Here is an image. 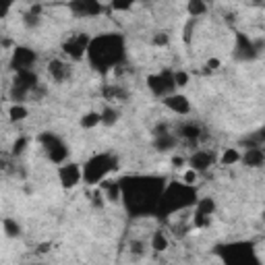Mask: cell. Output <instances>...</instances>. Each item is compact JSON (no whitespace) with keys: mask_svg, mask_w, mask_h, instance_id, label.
Wrapping results in <instances>:
<instances>
[{"mask_svg":"<svg viewBox=\"0 0 265 265\" xmlns=\"http://www.w3.org/2000/svg\"><path fill=\"white\" fill-rule=\"evenodd\" d=\"M187 11L193 19H199L207 13V3L205 0H189V5H187Z\"/></svg>","mask_w":265,"mask_h":265,"instance_id":"obj_24","label":"cell"},{"mask_svg":"<svg viewBox=\"0 0 265 265\" xmlns=\"http://www.w3.org/2000/svg\"><path fill=\"white\" fill-rule=\"evenodd\" d=\"M162 102H164V106H166L170 112L179 114V116H187V114L191 112V102H189V98L183 96V94H176V92H174V94L162 98Z\"/></svg>","mask_w":265,"mask_h":265,"instance_id":"obj_14","label":"cell"},{"mask_svg":"<svg viewBox=\"0 0 265 265\" xmlns=\"http://www.w3.org/2000/svg\"><path fill=\"white\" fill-rule=\"evenodd\" d=\"M27 145H29V139H27V137H19V139L13 143V155H21Z\"/></svg>","mask_w":265,"mask_h":265,"instance_id":"obj_32","label":"cell"},{"mask_svg":"<svg viewBox=\"0 0 265 265\" xmlns=\"http://www.w3.org/2000/svg\"><path fill=\"white\" fill-rule=\"evenodd\" d=\"M176 145H179V137H176L174 133H170V131L153 137V147H155L157 151H170V149H174Z\"/></svg>","mask_w":265,"mask_h":265,"instance_id":"obj_19","label":"cell"},{"mask_svg":"<svg viewBox=\"0 0 265 265\" xmlns=\"http://www.w3.org/2000/svg\"><path fill=\"white\" fill-rule=\"evenodd\" d=\"M3 230H5L7 238H17V236H21V224H19L15 218H5Z\"/></svg>","mask_w":265,"mask_h":265,"instance_id":"obj_25","label":"cell"},{"mask_svg":"<svg viewBox=\"0 0 265 265\" xmlns=\"http://www.w3.org/2000/svg\"><path fill=\"white\" fill-rule=\"evenodd\" d=\"M40 21H42V9H40V7H33V9H29V11L23 15V23H25L29 29L38 27Z\"/></svg>","mask_w":265,"mask_h":265,"instance_id":"obj_26","label":"cell"},{"mask_svg":"<svg viewBox=\"0 0 265 265\" xmlns=\"http://www.w3.org/2000/svg\"><path fill=\"white\" fill-rule=\"evenodd\" d=\"M168 244H170V240H168L166 232H164V230H155L153 236H151V249H153L155 253H162V251L168 249Z\"/></svg>","mask_w":265,"mask_h":265,"instance_id":"obj_23","label":"cell"},{"mask_svg":"<svg viewBox=\"0 0 265 265\" xmlns=\"http://www.w3.org/2000/svg\"><path fill=\"white\" fill-rule=\"evenodd\" d=\"M122 185V203L133 216H155L157 203L166 189V181L160 176H127Z\"/></svg>","mask_w":265,"mask_h":265,"instance_id":"obj_1","label":"cell"},{"mask_svg":"<svg viewBox=\"0 0 265 265\" xmlns=\"http://www.w3.org/2000/svg\"><path fill=\"white\" fill-rule=\"evenodd\" d=\"M58 181L64 189H73L83 181V168L73 162H64L58 166Z\"/></svg>","mask_w":265,"mask_h":265,"instance_id":"obj_10","label":"cell"},{"mask_svg":"<svg viewBox=\"0 0 265 265\" xmlns=\"http://www.w3.org/2000/svg\"><path fill=\"white\" fill-rule=\"evenodd\" d=\"M234 58L236 60H255L257 58V54H259V50H257V46H255V42L253 40H249V36L246 33H234Z\"/></svg>","mask_w":265,"mask_h":265,"instance_id":"obj_11","label":"cell"},{"mask_svg":"<svg viewBox=\"0 0 265 265\" xmlns=\"http://www.w3.org/2000/svg\"><path fill=\"white\" fill-rule=\"evenodd\" d=\"M240 162H242L244 166H249V168H261V166L265 164V151L261 149V145L246 147Z\"/></svg>","mask_w":265,"mask_h":265,"instance_id":"obj_17","label":"cell"},{"mask_svg":"<svg viewBox=\"0 0 265 265\" xmlns=\"http://www.w3.org/2000/svg\"><path fill=\"white\" fill-rule=\"evenodd\" d=\"M193 222L197 228H207L211 224V216H201V214H195L193 216Z\"/></svg>","mask_w":265,"mask_h":265,"instance_id":"obj_35","label":"cell"},{"mask_svg":"<svg viewBox=\"0 0 265 265\" xmlns=\"http://www.w3.org/2000/svg\"><path fill=\"white\" fill-rule=\"evenodd\" d=\"M201 135H203V129H201L197 122H185V125H181V129H179V137H181L183 141H187L189 145H197L199 139H201Z\"/></svg>","mask_w":265,"mask_h":265,"instance_id":"obj_18","label":"cell"},{"mask_svg":"<svg viewBox=\"0 0 265 265\" xmlns=\"http://www.w3.org/2000/svg\"><path fill=\"white\" fill-rule=\"evenodd\" d=\"M87 62L98 73H108L118 68L127 60V42L120 33H102L92 38L90 48H87Z\"/></svg>","mask_w":265,"mask_h":265,"instance_id":"obj_2","label":"cell"},{"mask_svg":"<svg viewBox=\"0 0 265 265\" xmlns=\"http://www.w3.org/2000/svg\"><path fill=\"white\" fill-rule=\"evenodd\" d=\"M197 179H199V172H197L195 168H191V166H189V170L183 174V181H185L187 185H195V183H197Z\"/></svg>","mask_w":265,"mask_h":265,"instance_id":"obj_34","label":"cell"},{"mask_svg":"<svg viewBox=\"0 0 265 265\" xmlns=\"http://www.w3.org/2000/svg\"><path fill=\"white\" fill-rule=\"evenodd\" d=\"M90 42L92 38L87 36V33H75L70 36L64 44H62V52L73 58V60H81L83 56H87V48H90Z\"/></svg>","mask_w":265,"mask_h":265,"instance_id":"obj_9","label":"cell"},{"mask_svg":"<svg viewBox=\"0 0 265 265\" xmlns=\"http://www.w3.org/2000/svg\"><path fill=\"white\" fill-rule=\"evenodd\" d=\"M48 75L56 83H66L73 77V66L62 58H54V60L48 62Z\"/></svg>","mask_w":265,"mask_h":265,"instance_id":"obj_15","label":"cell"},{"mask_svg":"<svg viewBox=\"0 0 265 265\" xmlns=\"http://www.w3.org/2000/svg\"><path fill=\"white\" fill-rule=\"evenodd\" d=\"M197 201H199V195H197L195 185H187L185 181H172L166 185V189L162 193L155 216H160V218L174 216L183 209L195 207Z\"/></svg>","mask_w":265,"mask_h":265,"instance_id":"obj_3","label":"cell"},{"mask_svg":"<svg viewBox=\"0 0 265 265\" xmlns=\"http://www.w3.org/2000/svg\"><path fill=\"white\" fill-rule=\"evenodd\" d=\"M131 253L137 255V257H141V255L145 253V244H143L141 240H133V242H131Z\"/></svg>","mask_w":265,"mask_h":265,"instance_id":"obj_37","label":"cell"},{"mask_svg":"<svg viewBox=\"0 0 265 265\" xmlns=\"http://www.w3.org/2000/svg\"><path fill=\"white\" fill-rule=\"evenodd\" d=\"M263 220H265V214H263Z\"/></svg>","mask_w":265,"mask_h":265,"instance_id":"obj_41","label":"cell"},{"mask_svg":"<svg viewBox=\"0 0 265 265\" xmlns=\"http://www.w3.org/2000/svg\"><path fill=\"white\" fill-rule=\"evenodd\" d=\"M168 42H170V38H168V33H164V31H157V33L153 36V44H155V46H168Z\"/></svg>","mask_w":265,"mask_h":265,"instance_id":"obj_36","label":"cell"},{"mask_svg":"<svg viewBox=\"0 0 265 265\" xmlns=\"http://www.w3.org/2000/svg\"><path fill=\"white\" fill-rule=\"evenodd\" d=\"M27 108L21 104V102H15L13 106H11V110H9V116H11V120L13 122H21V120H25L27 118Z\"/></svg>","mask_w":265,"mask_h":265,"instance_id":"obj_30","label":"cell"},{"mask_svg":"<svg viewBox=\"0 0 265 265\" xmlns=\"http://www.w3.org/2000/svg\"><path fill=\"white\" fill-rule=\"evenodd\" d=\"M118 118H120V112H118L116 108L106 106V108L102 110V125H104V127H114V125L118 122Z\"/></svg>","mask_w":265,"mask_h":265,"instance_id":"obj_27","label":"cell"},{"mask_svg":"<svg viewBox=\"0 0 265 265\" xmlns=\"http://www.w3.org/2000/svg\"><path fill=\"white\" fill-rule=\"evenodd\" d=\"M40 143H42L46 155L50 157V162H54L58 166L66 162V157H68V145L64 143L62 137H58L56 133H50L48 131V133H42L40 135Z\"/></svg>","mask_w":265,"mask_h":265,"instance_id":"obj_7","label":"cell"},{"mask_svg":"<svg viewBox=\"0 0 265 265\" xmlns=\"http://www.w3.org/2000/svg\"><path fill=\"white\" fill-rule=\"evenodd\" d=\"M263 44H265V40H263Z\"/></svg>","mask_w":265,"mask_h":265,"instance_id":"obj_42","label":"cell"},{"mask_svg":"<svg viewBox=\"0 0 265 265\" xmlns=\"http://www.w3.org/2000/svg\"><path fill=\"white\" fill-rule=\"evenodd\" d=\"M98 125H102V112H87L85 116H81L83 129H96Z\"/></svg>","mask_w":265,"mask_h":265,"instance_id":"obj_28","label":"cell"},{"mask_svg":"<svg viewBox=\"0 0 265 265\" xmlns=\"http://www.w3.org/2000/svg\"><path fill=\"white\" fill-rule=\"evenodd\" d=\"M68 9L75 17H98L104 13V5L100 0H70Z\"/></svg>","mask_w":265,"mask_h":265,"instance_id":"obj_12","label":"cell"},{"mask_svg":"<svg viewBox=\"0 0 265 265\" xmlns=\"http://www.w3.org/2000/svg\"><path fill=\"white\" fill-rule=\"evenodd\" d=\"M240 160H242V153H240L238 149H232V147L224 149V153H222V157H220V162H222L224 166H234V164H238Z\"/></svg>","mask_w":265,"mask_h":265,"instance_id":"obj_29","label":"cell"},{"mask_svg":"<svg viewBox=\"0 0 265 265\" xmlns=\"http://www.w3.org/2000/svg\"><path fill=\"white\" fill-rule=\"evenodd\" d=\"M253 3H257V5H265V0H253Z\"/></svg>","mask_w":265,"mask_h":265,"instance_id":"obj_40","label":"cell"},{"mask_svg":"<svg viewBox=\"0 0 265 265\" xmlns=\"http://www.w3.org/2000/svg\"><path fill=\"white\" fill-rule=\"evenodd\" d=\"M174 81H176V87H187L191 77L187 70H174Z\"/></svg>","mask_w":265,"mask_h":265,"instance_id":"obj_31","label":"cell"},{"mask_svg":"<svg viewBox=\"0 0 265 265\" xmlns=\"http://www.w3.org/2000/svg\"><path fill=\"white\" fill-rule=\"evenodd\" d=\"M214 160H216L214 151H207V149H195V151L191 153V157H189V166L195 168L199 174H203V172H207V170L214 166Z\"/></svg>","mask_w":265,"mask_h":265,"instance_id":"obj_16","label":"cell"},{"mask_svg":"<svg viewBox=\"0 0 265 265\" xmlns=\"http://www.w3.org/2000/svg\"><path fill=\"white\" fill-rule=\"evenodd\" d=\"M104 98L106 100H127V92L118 83H110L104 87Z\"/></svg>","mask_w":265,"mask_h":265,"instance_id":"obj_22","label":"cell"},{"mask_svg":"<svg viewBox=\"0 0 265 265\" xmlns=\"http://www.w3.org/2000/svg\"><path fill=\"white\" fill-rule=\"evenodd\" d=\"M207 68H209V70H218V68H220V60H218V58L207 60Z\"/></svg>","mask_w":265,"mask_h":265,"instance_id":"obj_39","label":"cell"},{"mask_svg":"<svg viewBox=\"0 0 265 265\" xmlns=\"http://www.w3.org/2000/svg\"><path fill=\"white\" fill-rule=\"evenodd\" d=\"M0 3H3V11H0V15H3V19H7L9 17V11L13 7V0H0Z\"/></svg>","mask_w":265,"mask_h":265,"instance_id":"obj_38","label":"cell"},{"mask_svg":"<svg viewBox=\"0 0 265 265\" xmlns=\"http://www.w3.org/2000/svg\"><path fill=\"white\" fill-rule=\"evenodd\" d=\"M147 87L155 98H166L170 94H174L179 87L174 81V70H160L147 77Z\"/></svg>","mask_w":265,"mask_h":265,"instance_id":"obj_8","label":"cell"},{"mask_svg":"<svg viewBox=\"0 0 265 265\" xmlns=\"http://www.w3.org/2000/svg\"><path fill=\"white\" fill-rule=\"evenodd\" d=\"M195 214L214 216V214H216V201H214L211 197H201V199L195 203Z\"/></svg>","mask_w":265,"mask_h":265,"instance_id":"obj_21","label":"cell"},{"mask_svg":"<svg viewBox=\"0 0 265 265\" xmlns=\"http://www.w3.org/2000/svg\"><path fill=\"white\" fill-rule=\"evenodd\" d=\"M118 170V157L112 153H96L83 164V181L87 185H100L110 172Z\"/></svg>","mask_w":265,"mask_h":265,"instance_id":"obj_4","label":"cell"},{"mask_svg":"<svg viewBox=\"0 0 265 265\" xmlns=\"http://www.w3.org/2000/svg\"><path fill=\"white\" fill-rule=\"evenodd\" d=\"M100 187H102V191L106 193V199H108L110 203L122 201V185H120V181H118V183H108V181H104V183H100Z\"/></svg>","mask_w":265,"mask_h":265,"instance_id":"obj_20","label":"cell"},{"mask_svg":"<svg viewBox=\"0 0 265 265\" xmlns=\"http://www.w3.org/2000/svg\"><path fill=\"white\" fill-rule=\"evenodd\" d=\"M218 255L224 263L228 265H242V263H257L259 259L255 257V244L249 240H238L230 244H220Z\"/></svg>","mask_w":265,"mask_h":265,"instance_id":"obj_5","label":"cell"},{"mask_svg":"<svg viewBox=\"0 0 265 265\" xmlns=\"http://www.w3.org/2000/svg\"><path fill=\"white\" fill-rule=\"evenodd\" d=\"M110 5L114 11H129L135 5V0H110Z\"/></svg>","mask_w":265,"mask_h":265,"instance_id":"obj_33","label":"cell"},{"mask_svg":"<svg viewBox=\"0 0 265 265\" xmlns=\"http://www.w3.org/2000/svg\"><path fill=\"white\" fill-rule=\"evenodd\" d=\"M40 87V79L36 75L33 68L29 70H17L15 79H13V87H11V98L15 102H23L29 96H36V90Z\"/></svg>","mask_w":265,"mask_h":265,"instance_id":"obj_6","label":"cell"},{"mask_svg":"<svg viewBox=\"0 0 265 265\" xmlns=\"http://www.w3.org/2000/svg\"><path fill=\"white\" fill-rule=\"evenodd\" d=\"M38 62V54L36 50L27 48V46H17L13 50V58H11V66L17 70H29L33 68V64Z\"/></svg>","mask_w":265,"mask_h":265,"instance_id":"obj_13","label":"cell"}]
</instances>
